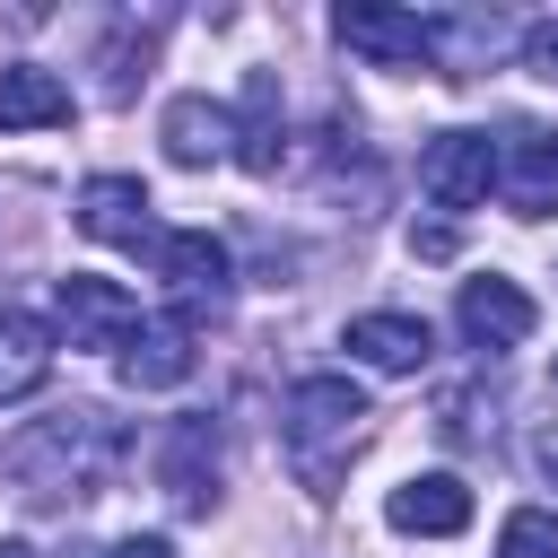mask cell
<instances>
[{"label":"cell","mask_w":558,"mask_h":558,"mask_svg":"<svg viewBox=\"0 0 558 558\" xmlns=\"http://www.w3.org/2000/svg\"><path fill=\"white\" fill-rule=\"evenodd\" d=\"M131 462V427L113 410H52L35 418L17 445H9V480L17 497L35 506H78V497H105Z\"/></svg>","instance_id":"cell-1"},{"label":"cell","mask_w":558,"mask_h":558,"mask_svg":"<svg viewBox=\"0 0 558 558\" xmlns=\"http://www.w3.org/2000/svg\"><path fill=\"white\" fill-rule=\"evenodd\" d=\"M366 392L349 375H305L288 384V410H279V445H288V471L305 497H340L349 480V453L366 445Z\"/></svg>","instance_id":"cell-2"},{"label":"cell","mask_w":558,"mask_h":558,"mask_svg":"<svg viewBox=\"0 0 558 558\" xmlns=\"http://www.w3.org/2000/svg\"><path fill=\"white\" fill-rule=\"evenodd\" d=\"M331 35L349 52H366L375 70H436V17H418V9L349 0V9H331Z\"/></svg>","instance_id":"cell-3"},{"label":"cell","mask_w":558,"mask_h":558,"mask_svg":"<svg viewBox=\"0 0 558 558\" xmlns=\"http://www.w3.org/2000/svg\"><path fill=\"white\" fill-rule=\"evenodd\" d=\"M52 323H61L70 349H122V340L140 331V296H131L122 279L70 270V279H52Z\"/></svg>","instance_id":"cell-4"},{"label":"cell","mask_w":558,"mask_h":558,"mask_svg":"<svg viewBox=\"0 0 558 558\" xmlns=\"http://www.w3.org/2000/svg\"><path fill=\"white\" fill-rule=\"evenodd\" d=\"M157 488L183 514H209L218 506V418L209 410H183V418L157 427Z\"/></svg>","instance_id":"cell-5"},{"label":"cell","mask_w":558,"mask_h":558,"mask_svg":"<svg viewBox=\"0 0 558 558\" xmlns=\"http://www.w3.org/2000/svg\"><path fill=\"white\" fill-rule=\"evenodd\" d=\"M488 183H497V140L488 131H436L427 148H418V192L436 201V209H480L488 201Z\"/></svg>","instance_id":"cell-6"},{"label":"cell","mask_w":558,"mask_h":558,"mask_svg":"<svg viewBox=\"0 0 558 558\" xmlns=\"http://www.w3.org/2000/svg\"><path fill=\"white\" fill-rule=\"evenodd\" d=\"M78 227H87L96 244H113V253H148V262H157V244H166V227H157L140 174H96V183L78 192Z\"/></svg>","instance_id":"cell-7"},{"label":"cell","mask_w":558,"mask_h":558,"mask_svg":"<svg viewBox=\"0 0 558 558\" xmlns=\"http://www.w3.org/2000/svg\"><path fill=\"white\" fill-rule=\"evenodd\" d=\"M157 279L183 296V314H218L227 305V288H235V262H227V244L209 235V227H166V244H157Z\"/></svg>","instance_id":"cell-8"},{"label":"cell","mask_w":558,"mask_h":558,"mask_svg":"<svg viewBox=\"0 0 558 558\" xmlns=\"http://www.w3.org/2000/svg\"><path fill=\"white\" fill-rule=\"evenodd\" d=\"M453 323H462V340H471V349H523V340H532V323H541V305H532L514 279L480 270V279H462Z\"/></svg>","instance_id":"cell-9"},{"label":"cell","mask_w":558,"mask_h":558,"mask_svg":"<svg viewBox=\"0 0 558 558\" xmlns=\"http://www.w3.org/2000/svg\"><path fill=\"white\" fill-rule=\"evenodd\" d=\"M384 523L410 532V541H453V532H471V488L453 471H418L384 497Z\"/></svg>","instance_id":"cell-10"},{"label":"cell","mask_w":558,"mask_h":558,"mask_svg":"<svg viewBox=\"0 0 558 558\" xmlns=\"http://www.w3.org/2000/svg\"><path fill=\"white\" fill-rule=\"evenodd\" d=\"M192 314H148L131 340H122V384L131 392H174L183 375H192Z\"/></svg>","instance_id":"cell-11"},{"label":"cell","mask_w":558,"mask_h":558,"mask_svg":"<svg viewBox=\"0 0 558 558\" xmlns=\"http://www.w3.org/2000/svg\"><path fill=\"white\" fill-rule=\"evenodd\" d=\"M497 192L514 218H558V131H514L497 148Z\"/></svg>","instance_id":"cell-12"},{"label":"cell","mask_w":558,"mask_h":558,"mask_svg":"<svg viewBox=\"0 0 558 558\" xmlns=\"http://www.w3.org/2000/svg\"><path fill=\"white\" fill-rule=\"evenodd\" d=\"M157 140H166L174 166H218V157H235V113L209 105V96H174L157 113Z\"/></svg>","instance_id":"cell-13"},{"label":"cell","mask_w":558,"mask_h":558,"mask_svg":"<svg viewBox=\"0 0 558 558\" xmlns=\"http://www.w3.org/2000/svg\"><path fill=\"white\" fill-rule=\"evenodd\" d=\"M288 157V113H279V78L253 70L244 78V105H235V166L244 174H279Z\"/></svg>","instance_id":"cell-14"},{"label":"cell","mask_w":558,"mask_h":558,"mask_svg":"<svg viewBox=\"0 0 558 558\" xmlns=\"http://www.w3.org/2000/svg\"><path fill=\"white\" fill-rule=\"evenodd\" d=\"M427 349H436V331L418 314H357L349 323V357H366L375 375H418Z\"/></svg>","instance_id":"cell-15"},{"label":"cell","mask_w":558,"mask_h":558,"mask_svg":"<svg viewBox=\"0 0 558 558\" xmlns=\"http://www.w3.org/2000/svg\"><path fill=\"white\" fill-rule=\"evenodd\" d=\"M70 113H78V96L52 70H35V61H9L0 70V131H61Z\"/></svg>","instance_id":"cell-16"},{"label":"cell","mask_w":558,"mask_h":558,"mask_svg":"<svg viewBox=\"0 0 558 558\" xmlns=\"http://www.w3.org/2000/svg\"><path fill=\"white\" fill-rule=\"evenodd\" d=\"M44 375H52V323H44V314L0 305V401L44 392Z\"/></svg>","instance_id":"cell-17"},{"label":"cell","mask_w":558,"mask_h":558,"mask_svg":"<svg viewBox=\"0 0 558 558\" xmlns=\"http://www.w3.org/2000/svg\"><path fill=\"white\" fill-rule=\"evenodd\" d=\"M497 558H558V514L549 506H514L497 532Z\"/></svg>","instance_id":"cell-18"},{"label":"cell","mask_w":558,"mask_h":558,"mask_svg":"<svg viewBox=\"0 0 558 558\" xmlns=\"http://www.w3.org/2000/svg\"><path fill=\"white\" fill-rule=\"evenodd\" d=\"M148 78V35H113L105 44V105H131Z\"/></svg>","instance_id":"cell-19"},{"label":"cell","mask_w":558,"mask_h":558,"mask_svg":"<svg viewBox=\"0 0 558 558\" xmlns=\"http://www.w3.org/2000/svg\"><path fill=\"white\" fill-rule=\"evenodd\" d=\"M514 52H523V70H532V78H549V87H558V17H532V26L514 35Z\"/></svg>","instance_id":"cell-20"},{"label":"cell","mask_w":558,"mask_h":558,"mask_svg":"<svg viewBox=\"0 0 558 558\" xmlns=\"http://www.w3.org/2000/svg\"><path fill=\"white\" fill-rule=\"evenodd\" d=\"M410 253L418 262H453V227H410Z\"/></svg>","instance_id":"cell-21"},{"label":"cell","mask_w":558,"mask_h":558,"mask_svg":"<svg viewBox=\"0 0 558 558\" xmlns=\"http://www.w3.org/2000/svg\"><path fill=\"white\" fill-rule=\"evenodd\" d=\"M532 471L558 488V418H549V427H532Z\"/></svg>","instance_id":"cell-22"},{"label":"cell","mask_w":558,"mask_h":558,"mask_svg":"<svg viewBox=\"0 0 558 558\" xmlns=\"http://www.w3.org/2000/svg\"><path fill=\"white\" fill-rule=\"evenodd\" d=\"M96 558H174L157 532H131V541H113V549H96Z\"/></svg>","instance_id":"cell-23"},{"label":"cell","mask_w":558,"mask_h":558,"mask_svg":"<svg viewBox=\"0 0 558 558\" xmlns=\"http://www.w3.org/2000/svg\"><path fill=\"white\" fill-rule=\"evenodd\" d=\"M0 558H35V549H26V541H0Z\"/></svg>","instance_id":"cell-24"}]
</instances>
